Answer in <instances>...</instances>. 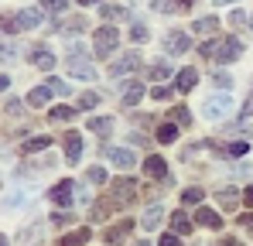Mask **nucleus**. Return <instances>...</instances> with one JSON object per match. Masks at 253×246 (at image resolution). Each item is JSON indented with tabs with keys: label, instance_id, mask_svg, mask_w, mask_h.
I'll return each instance as SVG.
<instances>
[{
	"label": "nucleus",
	"instance_id": "obj_14",
	"mask_svg": "<svg viewBox=\"0 0 253 246\" xmlns=\"http://www.w3.org/2000/svg\"><path fill=\"white\" fill-rule=\"evenodd\" d=\"M130 229H133V222L126 219V222H117L113 229H106V243H120V240H126L130 236Z\"/></svg>",
	"mask_w": 253,
	"mask_h": 246
},
{
	"label": "nucleus",
	"instance_id": "obj_13",
	"mask_svg": "<svg viewBox=\"0 0 253 246\" xmlns=\"http://www.w3.org/2000/svg\"><path fill=\"white\" fill-rule=\"evenodd\" d=\"M144 171H147V174H151V178H161V181H165V178H168V164L161 161V158H158V154H154V158H147V161H144Z\"/></svg>",
	"mask_w": 253,
	"mask_h": 246
},
{
	"label": "nucleus",
	"instance_id": "obj_10",
	"mask_svg": "<svg viewBox=\"0 0 253 246\" xmlns=\"http://www.w3.org/2000/svg\"><path fill=\"white\" fill-rule=\"evenodd\" d=\"M195 222H199V226H206V229H222V219H219V212H212V208H206V205L195 212Z\"/></svg>",
	"mask_w": 253,
	"mask_h": 246
},
{
	"label": "nucleus",
	"instance_id": "obj_18",
	"mask_svg": "<svg viewBox=\"0 0 253 246\" xmlns=\"http://www.w3.org/2000/svg\"><path fill=\"white\" fill-rule=\"evenodd\" d=\"M85 243H89V229H76V233L58 240V246H85Z\"/></svg>",
	"mask_w": 253,
	"mask_h": 246
},
{
	"label": "nucleus",
	"instance_id": "obj_48",
	"mask_svg": "<svg viewBox=\"0 0 253 246\" xmlns=\"http://www.w3.org/2000/svg\"><path fill=\"white\" fill-rule=\"evenodd\" d=\"M133 246H147V243H133Z\"/></svg>",
	"mask_w": 253,
	"mask_h": 246
},
{
	"label": "nucleus",
	"instance_id": "obj_15",
	"mask_svg": "<svg viewBox=\"0 0 253 246\" xmlns=\"http://www.w3.org/2000/svg\"><path fill=\"white\" fill-rule=\"evenodd\" d=\"M113 192H117V202L124 205L133 199V181L130 178H120V181H113Z\"/></svg>",
	"mask_w": 253,
	"mask_h": 246
},
{
	"label": "nucleus",
	"instance_id": "obj_7",
	"mask_svg": "<svg viewBox=\"0 0 253 246\" xmlns=\"http://www.w3.org/2000/svg\"><path fill=\"white\" fill-rule=\"evenodd\" d=\"M106 161H113L117 167H133V151H124V147H103Z\"/></svg>",
	"mask_w": 253,
	"mask_h": 246
},
{
	"label": "nucleus",
	"instance_id": "obj_39",
	"mask_svg": "<svg viewBox=\"0 0 253 246\" xmlns=\"http://www.w3.org/2000/svg\"><path fill=\"white\" fill-rule=\"evenodd\" d=\"M48 82L55 85V92H58V96H69V92H72V89H69V85H65L62 79H48Z\"/></svg>",
	"mask_w": 253,
	"mask_h": 246
},
{
	"label": "nucleus",
	"instance_id": "obj_21",
	"mask_svg": "<svg viewBox=\"0 0 253 246\" xmlns=\"http://www.w3.org/2000/svg\"><path fill=\"white\" fill-rule=\"evenodd\" d=\"M219 205H222V208H236V205H240V192H236V188H222V192H219Z\"/></svg>",
	"mask_w": 253,
	"mask_h": 246
},
{
	"label": "nucleus",
	"instance_id": "obj_40",
	"mask_svg": "<svg viewBox=\"0 0 253 246\" xmlns=\"http://www.w3.org/2000/svg\"><path fill=\"white\" fill-rule=\"evenodd\" d=\"M174 113V120L178 123H192V117H188V110H171Z\"/></svg>",
	"mask_w": 253,
	"mask_h": 246
},
{
	"label": "nucleus",
	"instance_id": "obj_46",
	"mask_svg": "<svg viewBox=\"0 0 253 246\" xmlns=\"http://www.w3.org/2000/svg\"><path fill=\"white\" fill-rule=\"evenodd\" d=\"M215 3H233V0H215Z\"/></svg>",
	"mask_w": 253,
	"mask_h": 246
},
{
	"label": "nucleus",
	"instance_id": "obj_20",
	"mask_svg": "<svg viewBox=\"0 0 253 246\" xmlns=\"http://www.w3.org/2000/svg\"><path fill=\"white\" fill-rule=\"evenodd\" d=\"M44 147H51V137H31V140H24V154H38Z\"/></svg>",
	"mask_w": 253,
	"mask_h": 246
},
{
	"label": "nucleus",
	"instance_id": "obj_12",
	"mask_svg": "<svg viewBox=\"0 0 253 246\" xmlns=\"http://www.w3.org/2000/svg\"><path fill=\"white\" fill-rule=\"evenodd\" d=\"M69 72H72L76 79H96V69H92L89 62H83V58H72V62H69Z\"/></svg>",
	"mask_w": 253,
	"mask_h": 246
},
{
	"label": "nucleus",
	"instance_id": "obj_37",
	"mask_svg": "<svg viewBox=\"0 0 253 246\" xmlns=\"http://www.w3.org/2000/svg\"><path fill=\"white\" fill-rule=\"evenodd\" d=\"M130 38H133V41H147L151 35H147V28H144V24H137V28L130 31Z\"/></svg>",
	"mask_w": 253,
	"mask_h": 246
},
{
	"label": "nucleus",
	"instance_id": "obj_32",
	"mask_svg": "<svg viewBox=\"0 0 253 246\" xmlns=\"http://www.w3.org/2000/svg\"><path fill=\"white\" fill-rule=\"evenodd\" d=\"M247 151H250V144H247V140H233V144H229V154H233V158H243Z\"/></svg>",
	"mask_w": 253,
	"mask_h": 246
},
{
	"label": "nucleus",
	"instance_id": "obj_36",
	"mask_svg": "<svg viewBox=\"0 0 253 246\" xmlns=\"http://www.w3.org/2000/svg\"><path fill=\"white\" fill-rule=\"evenodd\" d=\"M89 181H92V185H103V181H106V171H103V167H92V171H89Z\"/></svg>",
	"mask_w": 253,
	"mask_h": 246
},
{
	"label": "nucleus",
	"instance_id": "obj_30",
	"mask_svg": "<svg viewBox=\"0 0 253 246\" xmlns=\"http://www.w3.org/2000/svg\"><path fill=\"white\" fill-rule=\"evenodd\" d=\"M51 120L69 123V120H72V110H69V106H55V110H51Z\"/></svg>",
	"mask_w": 253,
	"mask_h": 246
},
{
	"label": "nucleus",
	"instance_id": "obj_34",
	"mask_svg": "<svg viewBox=\"0 0 253 246\" xmlns=\"http://www.w3.org/2000/svg\"><path fill=\"white\" fill-rule=\"evenodd\" d=\"M151 76H154V79H168V76H171V65H168V62H158V65L151 69Z\"/></svg>",
	"mask_w": 253,
	"mask_h": 246
},
{
	"label": "nucleus",
	"instance_id": "obj_33",
	"mask_svg": "<svg viewBox=\"0 0 253 246\" xmlns=\"http://www.w3.org/2000/svg\"><path fill=\"white\" fill-rule=\"evenodd\" d=\"M65 7H69L65 0H44V14H62Z\"/></svg>",
	"mask_w": 253,
	"mask_h": 246
},
{
	"label": "nucleus",
	"instance_id": "obj_25",
	"mask_svg": "<svg viewBox=\"0 0 253 246\" xmlns=\"http://www.w3.org/2000/svg\"><path fill=\"white\" fill-rule=\"evenodd\" d=\"M126 10L124 7H113V3H103V21H124Z\"/></svg>",
	"mask_w": 253,
	"mask_h": 246
},
{
	"label": "nucleus",
	"instance_id": "obj_45",
	"mask_svg": "<svg viewBox=\"0 0 253 246\" xmlns=\"http://www.w3.org/2000/svg\"><path fill=\"white\" fill-rule=\"evenodd\" d=\"M79 3H99V0H79Z\"/></svg>",
	"mask_w": 253,
	"mask_h": 246
},
{
	"label": "nucleus",
	"instance_id": "obj_19",
	"mask_svg": "<svg viewBox=\"0 0 253 246\" xmlns=\"http://www.w3.org/2000/svg\"><path fill=\"white\" fill-rule=\"evenodd\" d=\"M192 31H199V35H215V31H219V17H202V21H195Z\"/></svg>",
	"mask_w": 253,
	"mask_h": 246
},
{
	"label": "nucleus",
	"instance_id": "obj_24",
	"mask_svg": "<svg viewBox=\"0 0 253 246\" xmlns=\"http://www.w3.org/2000/svg\"><path fill=\"white\" fill-rule=\"evenodd\" d=\"M174 137H178V126H174V123L158 126V140H161V144H174Z\"/></svg>",
	"mask_w": 253,
	"mask_h": 246
},
{
	"label": "nucleus",
	"instance_id": "obj_29",
	"mask_svg": "<svg viewBox=\"0 0 253 246\" xmlns=\"http://www.w3.org/2000/svg\"><path fill=\"white\" fill-rule=\"evenodd\" d=\"M181 202H185V205H199V202H202V188H185Z\"/></svg>",
	"mask_w": 253,
	"mask_h": 246
},
{
	"label": "nucleus",
	"instance_id": "obj_43",
	"mask_svg": "<svg viewBox=\"0 0 253 246\" xmlns=\"http://www.w3.org/2000/svg\"><path fill=\"white\" fill-rule=\"evenodd\" d=\"M243 202H247V205H253V185L247 188V192H243Z\"/></svg>",
	"mask_w": 253,
	"mask_h": 246
},
{
	"label": "nucleus",
	"instance_id": "obj_44",
	"mask_svg": "<svg viewBox=\"0 0 253 246\" xmlns=\"http://www.w3.org/2000/svg\"><path fill=\"white\" fill-rule=\"evenodd\" d=\"M240 222H243V226H250V229H253V212H247V215H243Z\"/></svg>",
	"mask_w": 253,
	"mask_h": 246
},
{
	"label": "nucleus",
	"instance_id": "obj_5",
	"mask_svg": "<svg viewBox=\"0 0 253 246\" xmlns=\"http://www.w3.org/2000/svg\"><path fill=\"white\" fill-rule=\"evenodd\" d=\"M72 192H76V181H58L55 188H51V202L55 205H72Z\"/></svg>",
	"mask_w": 253,
	"mask_h": 246
},
{
	"label": "nucleus",
	"instance_id": "obj_23",
	"mask_svg": "<svg viewBox=\"0 0 253 246\" xmlns=\"http://www.w3.org/2000/svg\"><path fill=\"white\" fill-rule=\"evenodd\" d=\"M31 62H35L38 69H51V65H55V55H51V51H44V48H38Z\"/></svg>",
	"mask_w": 253,
	"mask_h": 246
},
{
	"label": "nucleus",
	"instance_id": "obj_28",
	"mask_svg": "<svg viewBox=\"0 0 253 246\" xmlns=\"http://www.w3.org/2000/svg\"><path fill=\"white\" fill-rule=\"evenodd\" d=\"M140 96H144V89H140L137 82H130V89L124 92V103H126V106H133V103H140Z\"/></svg>",
	"mask_w": 253,
	"mask_h": 246
},
{
	"label": "nucleus",
	"instance_id": "obj_42",
	"mask_svg": "<svg viewBox=\"0 0 253 246\" xmlns=\"http://www.w3.org/2000/svg\"><path fill=\"white\" fill-rule=\"evenodd\" d=\"M161 246H178V236H174V233H165V236H161Z\"/></svg>",
	"mask_w": 253,
	"mask_h": 246
},
{
	"label": "nucleus",
	"instance_id": "obj_16",
	"mask_svg": "<svg viewBox=\"0 0 253 246\" xmlns=\"http://www.w3.org/2000/svg\"><path fill=\"white\" fill-rule=\"evenodd\" d=\"M195 82H199V72H195V69H181V72H178V89H181V92H192Z\"/></svg>",
	"mask_w": 253,
	"mask_h": 246
},
{
	"label": "nucleus",
	"instance_id": "obj_2",
	"mask_svg": "<svg viewBox=\"0 0 253 246\" xmlns=\"http://www.w3.org/2000/svg\"><path fill=\"white\" fill-rule=\"evenodd\" d=\"M229 110H233V96L229 92H219V96H209L206 99V117L209 120H222Z\"/></svg>",
	"mask_w": 253,
	"mask_h": 246
},
{
	"label": "nucleus",
	"instance_id": "obj_6",
	"mask_svg": "<svg viewBox=\"0 0 253 246\" xmlns=\"http://www.w3.org/2000/svg\"><path fill=\"white\" fill-rule=\"evenodd\" d=\"M137 65H140V55H137V51H126L120 62L110 65V76H126V72H133Z\"/></svg>",
	"mask_w": 253,
	"mask_h": 246
},
{
	"label": "nucleus",
	"instance_id": "obj_4",
	"mask_svg": "<svg viewBox=\"0 0 253 246\" xmlns=\"http://www.w3.org/2000/svg\"><path fill=\"white\" fill-rule=\"evenodd\" d=\"M42 17H44V7H24V10L17 14V28H21V31H35V28L42 24Z\"/></svg>",
	"mask_w": 253,
	"mask_h": 246
},
{
	"label": "nucleus",
	"instance_id": "obj_47",
	"mask_svg": "<svg viewBox=\"0 0 253 246\" xmlns=\"http://www.w3.org/2000/svg\"><path fill=\"white\" fill-rule=\"evenodd\" d=\"M181 3H188V7H192V0H181Z\"/></svg>",
	"mask_w": 253,
	"mask_h": 246
},
{
	"label": "nucleus",
	"instance_id": "obj_49",
	"mask_svg": "<svg viewBox=\"0 0 253 246\" xmlns=\"http://www.w3.org/2000/svg\"><path fill=\"white\" fill-rule=\"evenodd\" d=\"M250 24H253V21H250Z\"/></svg>",
	"mask_w": 253,
	"mask_h": 246
},
{
	"label": "nucleus",
	"instance_id": "obj_8",
	"mask_svg": "<svg viewBox=\"0 0 253 246\" xmlns=\"http://www.w3.org/2000/svg\"><path fill=\"white\" fill-rule=\"evenodd\" d=\"M188 44H192V38H188L185 31H171L168 38H165V48H168L171 55H181V51H188Z\"/></svg>",
	"mask_w": 253,
	"mask_h": 246
},
{
	"label": "nucleus",
	"instance_id": "obj_27",
	"mask_svg": "<svg viewBox=\"0 0 253 246\" xmlns=\"http://www.w3.org/2000/svg\"><path fill=\"white\" fill-rule=\"evenodd\" d=\"M89 130H92V133H110V130H113V120H103V117H92V120H89Z\"/></svg>",
	"mask_w": 253,
	"mask_h": 246
},
{
	"label": "nucleus",
	"instance_id": "obj_41",
	"mask_svg": "<svg viewBox=\"0 0 253 246\" xmlns=\"http://www.w3.org/2000/svg\"><path fill=\"white\" fill-rule=\"evenodd\" d=\"M130 144H137V147H147L151 140H147V137H140V133H130Z\"/></svg>",
	"mask_w": 253,
	"mask_h": 246
},
{
	"label": "nucleus",
	"instance_id": "obj_26",
	"mask_svg": "<svg viewBox=\"0 0 253 246\" xmlns=\"http://www.w3.org/2000/svg\"><path fill=\"white\" fill-rule=\"evenodd\" d=\"M154 10H158V14H178V10H181V0H158Z\"/></svg>",
	"mask_w": 253,
	"mask_h": 246
},
{
	"label": "nucleus",
	"instance_id": "obj_3",
	"mask_svg": "<svg viewBox=\"0 0 253 246\" xmlns=\"http://www.w3.org/2000/svg\"><path fill=\"white\" fill-rule=\"evenodd\" d=\"M117 44H120V35H117L113 28H103V31H96V55H103V58H106V55H110Z\"/></svg>",
	"mask_w": 253,
	"mask_h": 246
},
{
	"label": "nucleus",
	"instance_id": "obj_31",
	"mask_svg": "<svg viewBox=\"0 0 253 246\" xmlns=\"http://www.w3.org/2000/svg\"><path fill=\"white\" fill-rule=\"evenodd\" d=\"M96 103H99V96H96V92H83V96H79V110H92Z\"/></svg>",
	"mask_w": 253,
	"mask_h": 246
},
{
	"label": "nucleus",
	"instance_id": "obj_35",
	"mask_svg": "<svg viewBox=\"0 0 253 246\" xmlns=\"http://www.w3.org/2000/svg\"><path fill=\"white\" fill-rule=\"evenodd\" d=\"M151 96L165 103V99H171V89H168V85H154V89H151Z\"/></svg>",
	"mask_w": 253,
	"mask_h": 246
},
{
	"label": "nucleus",
	"instance_id": "obj_38",
	"mask_svg": "<svg viewBox=\"0 0 253 246\" xmlns=\"http://www.w3.org/2000/svg\"><path fill=\"white\" fill-rule=\"evenodd\" d=\"M229 24H233V28H243V24H247L243 10H233V14H229Z\"/></svg>",
	"mask_w": 253,
	"mask_h": 246
},
{
	"label": "nucleus",
	"instance_id": "obj_22",
	"mask_svg": "<svg viewBox=\"0 0 253 246\" xmlns=\"http://www.w3.org/2000/svg\"><path fill=\"white\" fill-rule=\"evenodd\" d=\"M171 229H174V233H192V219H188L185 212H174V215H171Z\"/></svg>",
	"mask_w": 253,
	"mask_h": 246
},
{
	"label": "nucleus",
	"instance_id": "obj_9",
	"mask_svg": "<svg viewBox=\"0 0 253 246\" xmlns=\"http://www.w3.org/2000/svg\"><path fill=\"white\" fill-rule=\"evenodd\" d=\"M161 219H165V205H161V202H154L151 208H147V212H144L140 226H144V229H158V226H161Z\"/></svg>",
	"mask_w": 253,
	"mask_h": 246
},
{
	"label": "nucleus",
	"instance_id": "obj_17",
	"mask_svg": "<svg viewBox=\"0 0 253 246\" xmlns=\"http://www.w3.org/2000/svg\"><path fill=\"white\" fill-rule=\"evenodd\" d=\"M79 154H83V140H79V133H69L65 137V158L69 161H79Z\"/></svg>",
	"mask_w": 253,
	"mask_h": 246
},
{
	"label": "nucleus",
	"instance_id": "obj_11",
	"mask_svg": "<svg viewBox=\"0 0 253 246\" xmlns=\"http://www.w3.org/2000/svg\"><path fill=\"white\" fill-rule=\"evenodd\" d=\"M51 92H55V85H51V82H42L38 89H31V96H28V103H31V106H44V103L51 99Z\"/></svg>",
	"mask_w": 253,
	"mask_h": 246
},
{
	"label": "nucleus",
	"instance_id": "obj_1",
	"mask_svg": "<svg viewBox=\"0 0 253 246\" xmlns=\"http://www.w3.org/2000/svg\"><path fill=\"white\" fill-rule=\"evenodd\" d=\"M202 55L206 58H215V62H236L240 55H243V44H240V38H222V41H209V44H202Z\"/></svg>",
	"mask_w": 253,
	"mask_h": 246
}]
</instances>
